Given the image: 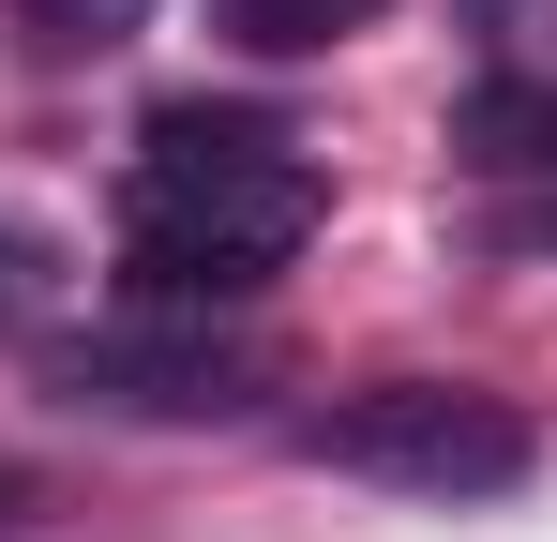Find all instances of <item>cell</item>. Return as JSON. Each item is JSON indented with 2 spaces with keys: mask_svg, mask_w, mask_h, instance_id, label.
<instances>
[{
  "mask_svg": "<svg viewBox=\"0 0 557 542\" xmlns=\"http://www.w3.org/2000/svg\"><path fill=\"white\" fill-rule=\"evenodd\" d=\"M482 167H557V76H497V90H467V121H453Z\"/></svg>",
  "mask_w": 557,
  "mask_h": 542,
  "instance_id": "4",
  "label": "cell"
},
{
  "mask_svg": "<svg viewBox=\"0 0 557 542\" xmlns=\"http://www.w3.org/2000/svg\"><path fill=\"white\" fill-rule=\"evenodd\" d=\"M15 15H30V46H61V61H91V46H121V30H136L151 0H15Z\"/></svg>",
  "mask_w": 557,
  "mask_h": 542,
  "instance_id": "6",
  "label": "cell"
},
{
  "mask_svg": "<svg viewBox=\"0 0 557 542\" xmlns=\"http://www.w3.org/2000/svg\"><path fill=\"white\" fill-rule=\"evenodd\" d=\"M317 242V167L301 136L242 121V106H166L121 167V257L151 301H242Z\"/></svg>",
  "mask_w": 557,
  "mask_h": 542,
  "instance_id": "1",
  "label": "cell"
},
{
  "mask_svg": "<svg viewBox=\"0 0 557 542\" xmlns=\"http://www.w3.org/2000/svg\"><path fill=\"white\" fill-rule=\"evenodd\" d=\"M0 497H15V482H0Z\"/></svg>",
  "mask_w": 557,
  "mask_h": 542,
  "instance_id": "8",
  "label": "cell"
},
{
  "mask_svg": "<svg viewBox=\"0 0 557 542\" xmlns=\"http://www.w3.org/2000/svg\"><path fill=\"white\" fill-rule=\"evenodd\" d=\"M376 0H226V30L257 46V61H301V46H347Z\"/></svg>",
  "mask_w": 557,
  "mask_h": 542,
  "instance_id": "5",
  "label": "cell"
},
{
  "mask_svg": "<svg viewBox=\"0 0 557 542\" xmlns=\"http://www.w3.org/2000/svg\"><path fill=\"white\" fill-rule=\"evenodd\" d=\"M317 467H347V482H392V497H512L543 438H528V407L512 392H467V377H392V392H347V407H317L301 422Z\"/></svg>",
  "mask_w": 557,
  "mask_h": 542,
  "instance_id": "2",
  "label": "cell"
},
{
  "mask_svg": "<svg viewBox=\"0 0 557 542\" xmlns=\"http://www.w3.org/2000/svg\"><path fill=\"white\" fill-rule=\"evenodd\" d=\"M15 271H30V242H0V317H15Z\"/></svg>",
  "mask_w": 557,
  "mask_h": 542,
  "instance_id": "7",
  "label": "cell"
},
{
  "mask_svg": "<svg viewBox=\"0 0 557 542\" xmlns=\"http://www.w3.org/2000/svg\"><path fill=\"white\" fill-rule=\"evenodd\" d=\"M242 377H257V361L226 347V332H91V347H76V392H91V407H151V422L242 407Z\"/></svg>",
  "mask_w": 557,
  "mask_h": 542,
  "instance_id": "3",
  "label": "cell"
}]
</instances>
